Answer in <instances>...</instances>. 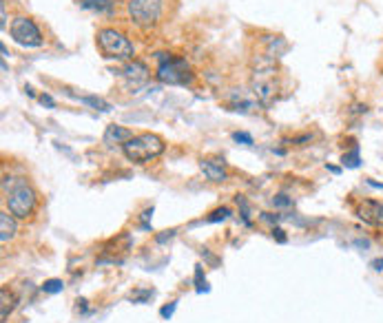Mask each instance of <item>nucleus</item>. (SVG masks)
<instances>
[{"instance_id": "4468645a", "label": "nucleus", "mask_w": 383, "mask_h": 323, "mask_svg": "<svg viewBox=\"0 0 383 323\" xmlns=\"http://www.w3.org/2000/svg\"><path fill=\"white\" fill-rule=\"evenodd\" d=\"M266 42H268V56L270 58H282V53L288 49V45L282 35H270V38H266Z\"/></svg>"}, {"instance_id": "bb28decb", "label": "nucleus", "mask_w": 383, "mask_h": 323, "mask_svg": "<svg viewBox=\"0 0 383 323\" xmlns=\"http://www.w3.org/2000/svg\"><path fill=\"white\" fill-rule=\"evenodd\" d=\"M38 100H40V104L49 106V109H53V106H56V100H53L51 96H47V94H43V96H40Z\"/></svg>"}, {"instance_id": "a878e982", "label": "nucleus", "mask_w": 383, "mask_h": 323, "mask_svg": "<svg viewBox=\"0 0 383 323\" xmlns=\"http://www.w3.org/2000/svg\"><path fill=\"white\" fill-rule=\"evenodd\" d=\"M272 237H275L279 244H286V235H284V230L279 226H272Z\"/></svg>"}, {"instance_id": "1a4fd4ad", "label": "nucleus", "mask_w": 383, "mask_h": 323, "mask_svg": "<svg viewBox=\"0 0 383 323\" xmlns=\"http://www.w3.org/2000/svg\"><path fill=\"white\" fill-rule=\"evenodd\" d=\"M149 76H151L149 67L144 62H140V60H131V62H126V67H124V78L129 80V84H133V86L144 84L149 80Z\"/></svg>"}, {"instance_id": "ddd939ff", "label": "nucleus", "mask_w": 383, "mask_h": 323, "mask_svg": "<svg viewBox=\"0 0 383 323\" xmlns=\"http://www.w3.org/2000/svg\"><path fill=\"white\" fill-rule=\"evenodd\" d=\"M0 321H7L9 319V314L13 312V308H16V295L9 290V288H3L0 290Z\"/></svg>"}, {"instance_id": "f3484780", "label": "nucleus", "mask_w": 383, "mask_h": 323, "mask_svg": "<svg viewBox=\"0 0 383 323\" xmlns=\"http://www.w3.org/2000/svg\"><path fill=\"white\" fill-rule=\"evenodd\" d=\"M341 164H343L345 169H357V166L361 164V157H359V147H355L350 153H343V157H341Z\"/></svg>"}, {"instance_id": "39448f33", "label": "nucleus", "mask_w": 383, "mask_h": 323, "mask_svg": "<svg viewBox=\"0 0 383 323\" xmlns=\"http://www.w3.org/2000/svg\"><path fill=\"white\" fill-rule=\"evenodd\" d=\"M157 80L164 84H189L193 80L191 67L184 58L171 56V53H157Z\"/></svg>"}, {"instance_id": "f8f14e48", "label": "nucleus", "mask_w": 383, "mask_h": 323, "mask_svg": "<svg viewBox=\"0 0 383 323\" xmlns=\"http://www.w3.org/2000/svg\"><path fill=\"white\" fill-rule=\"evenodd\" d=\"M82 7L89 11H98L104 16H113L116 13V3L113 0H82Z\"/></svg>"}, {"instance_id": "dca6fc26", "label": "nucleus", "mask_w": 383, "mask_h": 323, "mask_svg": "<svg viewBox=\"0 0 383 323\" xmlns=\"http://www.w3.org/2000/svg\"><path fill=\"white\" fill-rule=\"evenodd\" d=\"M235 204L240 206L242 222H244L246 226H252V222H250V204L246 202V197H244V195H237V197H235Z\"/></svg>"}, {"instance_id": "393cba45", "label": "nucleus", "mask_w": 383, "mask_h": 323, "mask_svg": "<svg viewBox=\"0 0 383 323\" xmlns=\"http://www.w3.org/2000/svg\"><path fill=\"white\" fill-rule=\"evenodd\" d=\"M262 220L268 224H277L282 220V215H272V212H262Z\"/></svg>"}, {"instance_id": "4be33fe9", "label": "nucleus", "mask_w": 383, "mask_h": 323, "mask_svg": "<svg viewBox=\"0 0 383 323\" xmlns=\"http://www.w3.org/2000/svg\"><path fill=\"white\" fill-rule=\"evenodd\" d=\"M175 308H177V301H171L169 306H164V308L160 310V317H162V319H171L173 312H175Z\"/></svg>"}, {"instance_id": "a211bd4d", "label": "nucleus", "mask_w": 383, "mask_h": 323, "mask_svg": "<svg viewBox=\"0 0 383 323\" xmlns=\"http://www.w3.org/2000/svg\"><path fill=\"white\" fill-rule=\"evenodd\" d=\"M62 290H65V281L62 279H47L43 283V293L45 295H58Z\"/></svg>"}, {"instance_id": "6e6552de", "label": "nucleus", "mask_w": 383, "mask_h": 323, "mask_svg": "<svg viewBox=\"0 0 383 323\" xmlns=\"http://www.w3.org/2000/svg\"><path fill=\"white\" fill-rule=\"evenodd\" d=\"M199 169H202V173L206 175V179H211V182H226L228 179V171H226L222 159L204 157L202 162H199Z\"/></svg>"}, {"instance_id": "6ab92c4d", "label": "nucleus", "mask_w": 383, "mask_h": 323, "mask_svg": "<svg viewBox=\"0 0 383 323\" xmlns=\"http://www.w3.org/2000/svg\"><path fill=\"white\" fill-rule=\"evenodd\" d=\"M231 217V210L226 208V206H222V208H215L209 217H206V222H224V220H228Z\"/></svg>"}, {"instance_id": "7c9ffc66", "label": "nucleus", "mask_w": 383, "mask_h": 323, "mask_svg": "<svg viewBox=\"0 0 383 323\" xmlns=\"http://www.w3.org/2000/svg\"><path fill=\"white\" fill-rule=\"evenodd\" d=\"M372 271H377V273L383 271V259H374V261H372Z\"/></svg>"}, {"instance_id": "f257e3e1", "label": "nucleus", "mask_w": 383, "mask_h": 323, "mask_svg": "<svg viewBox=\"0 0 383 323\" xmlns=\"http://www.w3.org/2000/svg\"><path fill=\"white\" fill-rule=\"evenodd\" d=\"M3 191L7 210L18 222H27L29 217H33L40 204V195L25 177H5Z\"/></svg>"}, {"instance_id": "20e7f679", "label": "nucleus", "mask_w": 383, "mask_h": 323, "mask_svg": "<svg viewBox=\"0 0 383 323\" xmlns=\"http://www.w3.org/2000/svg\"><path fill=\"white\" fill-rule=\"evenodd\" d=\"M98 47L102 51L104 58H111V60H129L133 58V45L129 42L124 33L106 27L98 31Z\"/></svg>"}, {"instance_id": "c756f323", "label": "nucleus", "mask_w": 383, "mask_h": 323, "mask_svg": "<svg viewBox=\"0 0 383 323\" xmlns=\"http://www.w3.org/2000/svg\"><path fill=\"white\" fill-rule=\"evenodd\" d=\"M173 235H175V230H164V235H157L155 239H157V242L162 244V242H167V239H171Z\"/></svg>"}, {"instance_id": "f03ea898", "label": "nucleus", "mask_w": 383, "mask_h": 323, "mask_svg": "<svg viewBox=\"0 0 383 323\" xmlns=\"http://www.w3.org/2000/svg\"><path fill=\"white\" fill-rule=\"evenodd\" d=\"M250 89H252V96L257 98V102L262 106H270L272 102H275L277 91H279L275 60L262 58L257 64H255L252 76H250Z\"/></svg>"}, {"instance_id": "423d86ee", "label": "nucleus", "mask_w": 383, "mask_h": 323, "mask_svg": "<svg viewBox=\"0 0 383 323\" xmlns=\"http://www.w3.org/2000/svg\"><path fill=\"white\" fill-rule=\"evenodd\" d=\"M126 9H129L131 21L138 27L151 29L162 18V0H129V7Z\"/></svg>"}, {"instance_id": "b1692460", "label": "nucleus", "mask_w": 383, "mask_h": 323, "mask_svg": "<svg viewBox=\"0 0 383 323\" xmlns=\"http://www.w3.org/2000/svg\"><path fill=\"white\" fill-rule=\"evenodd\" d=\"M151 295H153L151 290H140V293L131 295V301H133V303H142V301H147V299H149Z\"/></svg>"}, {"instance_id": "9b49d317", "label": "nucleus", "mask_w": 383, "mask_h": 323, "mask_svg": "<svg viewBox=\"0 0 383 323\" xmlns=\"http://www.w3.org/2000/svg\"><path fill=\"white\" fill-rule=\"evenodd\" d=\"M18 220L13 217V215L9 210H3L0 212V242H3V246L16 237V232H18Z\"/></svg>"}, {"instance_id": "7ed1b4c3", "label": "nucleus", "mask_w": 383, "mask_h": 323, "mask_svg": "<svg viewBox=\"0 0 383 323\" xmlns=\"http://www.w3.org/2000/svg\"><path fill=\"white\" fill-rule=\"evenodd\" d=\"M167 149L164 140L157 133H142V135H133L129 142H124L122 151L126 155V159L135 162V164H147V162L160 157Z\"/></svg>"}, {"instance_id": "2eb2a0df", "label": "nucleus", "mask_w": 383, "mask_h": 323, "mask_svg": "<svg viewBox=\"0 0 383 323\" xmlns=\"http://www.w3.org/2000/svg\"><path fill=\"white\" fill-rule=\"evenodd\" d=\"M76 98L89 106H94V109H98V111H111V104L102 98H98V96H76Z\"/></svg>"}, {"instance_id": "cd10ccee", "label": "nucleus", "mask_w": 383, "mask_h": 323, "mask_svg": "<svg viewBox=\"0 0 383 323\" xmlns=\"http://www.w3.org/2000/svg\"><path fill=\"white\" fill-rule=\"evenodd\" d=\"M0 18H3V21H0V27H7V5L5 3H0Z\"/></svg>"}, {"instance_id": "412c9836", "label": "nucleus", "mask_w": 383, "mask_h": 323, "mask_svg": "<svg viewBox=\"0 0 383 323\" xmlns=\"http://www.w3.org/2000/svg\"><path fill=\"white\" fill-rule=\"evenodd\" d=\"M290 204H293V200L286 197V195H275V197H272V206H277V208H284V206H290Z\"/></svg>"}, {"instance_id": "c85d7f7f", "label": "nucleus", "mask_w": 383, "mask_h": 323, "mask_svg": "<svg viewBox=\"0 0 383 323\" xmlns=\"http://www.w3.org/2000/svg\"><path fill=\"white\" fill-rule=\"evenodd\" d=\"M151 215H153V208H147V210L142 212V222H144L142 226H144V228H151V226H149V220H151Z\"/></svg>"}, {"instance_id": "5701e85b", "label": "nucleus", "mask_w": 383, "mask_h": 323, "mask_svg": "<svg viewBox=\"0 0 383 323\" xmlns=\"http://www.w3.org/2000/svg\"><path fill=\"white\" fill-rule=\"evenodd\" d=\"M233 140H235V142H242V144H252V135H248V133H244V131L233 133Z\"/></svg>"}, {"instance_id": "0eeeda50", "label": "nucleus", "mask_w": 383, "mask_h": 323, "mask_svg": "<svg viewBox=\"0 0 383 323\" xmlns=\"http://www.w3.org/2000/svg\"><path fill=\"white\" fill-rule=\"evenodd\" d=\"M9 33L21 47L33 49V47L43 45V33H40L38 25H35L31 18H25V16L16 18V21L11 23V27H9Z\"/></svg>"}, {"instance_id": "9d476101", "label": "nucleus", "mask_w": 383, "mask_h": 323, "mask_svg": "<svg viewBox=\"0 0 383 323\" xmlns=\"http://www.w3.org/2000/svg\"><path fill=\"white\" fill-rule=\"evenodd\" d=\"M133 137V131L126 129V127H120V124H109L106 131H104V144H124V142H129Z\"/></svg>"}, {"instance_id": "aec40b11", "label": "nucleus", "mask_w": 383, "mask_h": 323, "mask_svg": "<svg viewBox=\"0 0 383 323\" xmlns=\"http://www.w3.org/2000/svg\"><path fill=\"white\" fill-rule=\"evenodd\" d=\"M195 290L197 293H206L209 288H206V281H204V277H202V266H195Z\"/></svg>"}]
</instances>
